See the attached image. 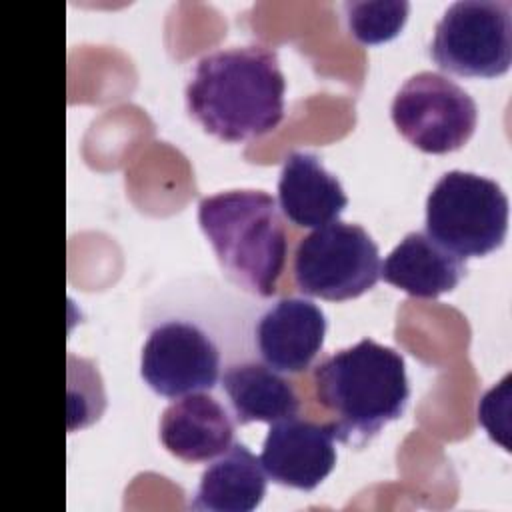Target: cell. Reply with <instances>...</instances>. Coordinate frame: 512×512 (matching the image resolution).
<instances>
[{"instance_id": "cell-1", "label": "cell", "mask_w": 512, "mask_h": 512, "mask_svg": "<svg viewBox=\"0 0 512 512\" xmlns=\"http://www.w3.org/2000/svg\"><path fill=\"white\" fill-rule=\"evenodd\" d=\"M286 78L274 48L262 44L204 54L186 84V108L208 134L242 142L272 132L284 116Z\"/></svg>"}, {"instance_id": "cell-2", "label": "cell", "mask_w": 512, "mask_h": 512, "mask_svg": "<svg viewBox=\"0 0 512 512\" xmlns=\"http://www.w3.org/2000/svg\"><path fill=\"white\" fill-rule=\"evenodd\" d=\"M312 382L318 404L334 416L336 440L354 446H364L384 424L400 418L410 398L402 354L372 338L320 360Z\"/></svg>"}, {"instance_id": "cell-3", "label": "cell", "mask_w": 512, "mask_h": 512, "mask_svg": "<svg viewBox=\"0 0 512 512\" xmlns=\"http://www.w3.org/2000/svg\"><path fill=\"white\" fill-rule=\"evenodd\" d=\"M198 224L234 286L262 298L278 290L288 232L268 192L236 188L206 196L198 204Z\"/></svg>"}, {"instance_id": "cell-4", "label": "cell", "mask_w": 512, "mask_h": 512, "mask_svg": "<svg viewBox=\"0 0 512 512\" xmlns=\"http://www.w3.org/2000/svg\"><path fill=\"white\" fill-rule=\"evenodd\" d=\"M204 316L182 310L176 316H164L148 330L140 356V374L144 382L160 396L178 398L190 392L212 390L224 368L236 360L232 340L222 334L220 324Z\"/></svg>"}, {"instance_id": "cell-5", "label": "cell", "mask_w": 512, "mask_h": 512, "mask_svg": "<svg viewBox=\"0 0 512 512\" xmlns=\"http://www.w3.org/2000/svg\"><path fill=\"white\" fill-rule=\"evenodd\" d=\"M508 230V196L486 176L450 170L426 198V234L460 258L484 256L502 246Z\"/></svg>"}, {"instance_id": "cell-6", "label": "cell", "mask_w": 512, "mask_h": 512, "mask_svg": "<svg viewBox=\"0 0 512 512\" xmlns=\"http://www.w3.org/2000/svg\"><path fill=\"white\" fill-rule=\"evenodd\" d=\"M380 264L378 246L360 224L334 220L300 238L292 272L300 292L342 302L370 290Z\"/></svg>"}, {"instance_id": "cell-7", "label": "cell", "mask_w": 512, "mask_h": 512, "mask_svg": "<svg viewBox=\"0 0 512 512\" xmlns=\"http://www.w3.org/2000/svg\"><path fill=\"white\" fill-rule=\"evenodd\" d=\"M430 56L458 76H500L512 62V6L500 0H456L434 26Z\"/></svg>"}, {"instance_id": "cell-8", "label": "cell", "mask_w": 512, "mask_h": 512, "mask_svg": "<svg viewBox=\"0 0 512 512\" xmlns=\"http://www.w3.org/2000/svg\"><path fill=\"white\" fill-rule=\"evenodd\" d=\"M390 114L398 132L430 154L464 146L478 120L474 98L448 76L430 70L412 74L400 86Z\"/></svg>"}, {"instance_id": "cell-9", "label": "cell", "mask_w": 512, "mask_h": 512, "mask_svg": "<svg viewBox=\"0 0 512 512\" xmlns=\"http://www.w3.org/2000/svg\"><path fill=\"white\" fill-rule=\"evenodd\" d=\"M334 440L330 422L322 424L296 414L274 420L262 444V468L276 484L314 490L336 464Z\"/></svg>"}, {"instance_id": "cell-10", "label": "cell", "mask_w": 512, "mask_h": 512, "mask_svg": "<svg viewBox=\"0 0 512 512\" xmlns=\"http://www.w3.org/2000/svg\"><path fill=\"white\" fill-rule=\"evenodd\" d=\"M326 336V316L308 298L286 296L270 304L254 324V346L264 364L298 374L312 366Z\"/></svg>"}, {"instance_id": "cell-11", "label": "cell", "mask_w": 512, "mask_h": 512, "mask_svg": "<svg viewBox=\"0 0 512 512\" xmlns=\"http://www.w3.org/2000/svg\"><path fill=\"white\" fill-rule=\"evenodd\" d=\"M164 448L184 462H208L234 442V420L208 392H190L172 400L160 416Z\"/></svg>"}, {"instance_id": "cell-12", "label": "cell", "mask_w": 512, "mask_h": 512, "mask_svg": "<svg viewBox=\"0 0 512 512\" xmlns=\"http://www.w3.org/2000/svg\"><path fill=\"white\" fill-rule=\"evenodd\" d=\"M278 204L292 224L320 228L342 214L348 196L316 154L294 150L284 158L280 170Z\"/></svg>"}, {"instance_id": "cell-13", "label": "cell", "mask_w": 512, "mask_h": 512, "mask_svg": "<svg viewBox=\"0 0 512 512\" xmlns=\"http://www.w3.org/2000/svg\"><path fill=\"white\" fill-rule=\"evenodd\" d=\"M466 274L464 258L440 246L426 232H408L380 264V276L416 298L450 292Z\"/></svg>"}, {"instance_id": "cell-14", "label": "cell", "mask_w": 512, "mask_h": 512, "mask_svg": "<svg viewBox=\"0 0 512 512\" xmlns=\"http://www.w3.org/2000/svg\"><path fill=\"white\" fill-rule=\"evenodd\" d=\"M220 388L238 424L274 422L300 408L292 382L264 362L242 358L228 364L220 376Z\"/></svg>"}, {"instance_id": "cell-15", "label": "cell", "mask_w": 512, "mask_h": 512, "mask_svg": "<svg viewBox=\"0 0 512 512\" xmlns=\"http://www.w3.org/2000/svg\"><path fill=\"white\" fill-rule=\"evenodd\" d=\"M266 494V472L244 444L232 442L202 472L190 506L208 512H250Z\"/></svg>"}, {"instance_id": "cell-16", "label": "cell", "mask_w": 512, "mask_h": 512, "mask_svg": "<svg viewBox=\"0 0 512 512\" xmlns=\"http://www.w3.org/2000/svg\"><path fill=\"white\" fill-rule=\"evenodd\" d=\"M344 16L350 34L364 44H378L394 38L406 22L410 4L390 2H344Z\"/></svg>"}]
</instances>
